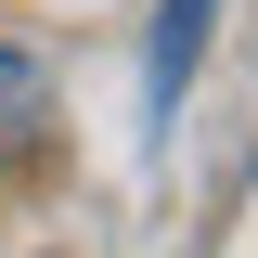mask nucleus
Returning <instances> with one entry per match:
<instances>
[{
	"label": "nucleus",
	"mask_w": 258,
	"mask_h": 258,
	"mask_svg": "<svg viewBox=\"0 0 258 258\" xmlns=\"http://www.w3.org/2000/svg\"><path fill=\"white\" fill-rule=\"evenodd\" d=\"M207 39H220V0H155V39H142V103H155V116H181Z\"/></svg>",
	"instance_id": "f257e3e1"
},
{
	"label": "nucleus",
	"mask_w": 258,
	"mask_h": 258,
	"mask_svg": "<svg viewBox=\"0 0 258 258\" xmlns=\"http://www.w3.org/2000/svg\"><path fill=\"white\" fill-rule=\"evenodd\" d=\"M39 103H52V78H39V52H13V39H0V142L26 129Z\"/></svg>",
	"instance_id": "f03ea898"
}]
</instances>
